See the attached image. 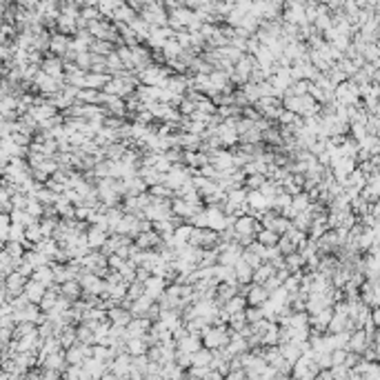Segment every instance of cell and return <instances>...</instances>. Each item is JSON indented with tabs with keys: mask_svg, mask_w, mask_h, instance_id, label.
I'll list each match as a JSON object with an SVG mask.
<instances>
[{
	"mask_svg": "<svg viewBox=\"0 0 380 380\" xmlns=\"http://www.w3.org/2000/svg\"><path fill=\"white\" fill-rule=\"evenodd\" d=\"M187 245L198 249H214L218 245V233L211 231V229H194Z\"/></svg>",
	"mask_w": 380,
	"mask_h": 380,
	"instance_id": "7a4b0ae2",
	"label": "cell"
},
{
	"mask_svg": "<svg viewBox=\"0 0 380 380\" xmlns=\"http://www.w3.org/2000/svg\"><path fill=\"white\" fill-rule=\"evenodd\" d=\"M351 345H354L356 349L364 347V333H356V336H354V340H351Z\"/></svg>",
	"mask_w": 380,
	"mask_h": 380,
	"instance_id": "60d3db41",
	"label": "cell"
},
{
	"mask_svg": "<svg viewBox=\"0 0 380 380\" xmlns=\"http://www.w3.org/2000/svg\"><path fill=\"white\" fill-rule=\"evenodd\" d=\"M133 247L140 251H156L160 247V236L156 231H147V233H138L133 238Z\"/></svg>",
	"mask_w": 380,
	"mask_h": 380,
	"instance_id": "5b68a950",
	"label": "cell"
},
{
	"mask_svg": "<svg viewBox=\"0 0 380 380\" xmlns=\"http://www.w3.org/2000/svg\"><path fill=\"white\" fill-rule=\"evenodd\" d=\"M27 294H29V298H32V300H42L45 287L38 285V282H29V287H27Z\"/></svg>",
	"mask_w": 380,
	"mask_h": 380,
	"instance_id": "836d02e7",
	"label": "cell"
},
{
	"mask_svg": "<svg viewBox=\"0 0 380 380\" xmlns=\"http://www.w3.org/2000/svg\"><path fill=\"white\" fill-rule=\"evenodd\" d=\"M109 18H111L114 22H122V25H129V22H132L133 18H136V11H133L129 5H125V2H122V5L118 7V9L114 11V14H111Z\"/></svg>",
	"mask_w": 380,
	"mask_h": 380,
	"instance_id": "4fadbf2b",
	"label": "cell"
},
{
	"mask_svg": "<svg viewBox=\"0 0 380 380\" xmlns=\"http://www.w3.org/2000/svg\"><path fill=\"white\" fill-rule=\"evenodd\" d=\"M165 287H167V282H165L163 278H156V276H149V280L145 282V296H149L151 300H156V298H160L165 291Z\"/></svg>",
	"mask_w": 380,
	"mask_h": 380,
	"instance_id": "9c48e42d",
	"label": "cell"
},
{
	"mask_svg": "<svg viewBox=\"0 0 380 380\" xmlns=\"http://www.w3.org/2000/svg\"><path fill=\"white\" fill-rule=\"evenodd\" d=\"M27 238H32V240H40V238H42V231H40V227H36V225H32V227L27 229Z\"/></svg>",
	"mask_w": 380,
	"mask_h": 380,
	"instance_id": "f35d334b",
	"label": "cell"
},
{
	"mask_svg": "<svg viewBox=\"0 0 380 380\" xmlns=\"http://www.w3.org/2000/svg\"><path fill=\"white\" fill-rule=\"evenodd\" d=\"M331 316H333V314L329 312V309H322V312L314 314V320H309V322H316L318 327H329V320H331Z\"/></svg>",
	"mask_w": 380,
	"mask_h": 380,
	"instance_id": "1f68e13d",
	"label": "cell"
},
{
	"mask_svg": "<svg viewBox=\"0 0 380 380\" xmlns=\"http://www.w3.org/2000/svg\"><path fill=\"white\" fill-rule=\"evenodd\" d=\"M333 100L338 102V105L343 107H354L360 102V94H358V87H356L351 80H345V83H340L333 89Z\"/></svg>",
	"mask_w": 380,
	"mask_h": 380,
	"instance_id": "6da1fadb",
	"label": "cell"
},
{
	"mask_svg": "<svg viewBox=\"0 0 380 380\" xmlns=\"http://www.w3.org/2000/svg\"><path fill=\"white\" fill-rule=\"evenodd\" d=\"M312 205V198H309V194H305V191H300L298 196H294L291 198V211H294V216L296 214H302V211H307V207Z\"/></svg>",
	"mask_w": 380,
	"mask_h": 380,
	"instance_id": "e0dca14e",
	"label": "cell"
},
{
	"mask_svg": "<svg viewBox=\"0 0 380 380\" xmlns=\"http://www.w3.org/2000/svg\"><path fill=\"white\" fill-rule=\"evenodd\" d=\"M356 167H358V163H356L354 158H336V160H331V165H329V171H331L333 180L340 185L351 171H356Z\"/></svg>",
	"mask_w": 380,
	"mask_h": 380,
	"instance_id": "3957f363",
	"label": "cell"
},
{
	"mask_svg": "<svg viewBox=\"0 0 380 380\" xmlns=\"http://www.w3.org/2000/svg\"><path fill=\"white\" fill-rule=\"evenodd\" d=\"M233 231H236V236H251V238H256V233L260 231V222L258 220H253L251 216H240V218H236V222H233Z\"/></svg>",
	"mask_w": 380,
	"mask_h": 380,
	"instance_id": "277c9868",
	"label": "cell"
},
{
	"mask_svg": "<svg viewBox=\"0 0 380 380\" xmlns=\"http://www.w3.org/2000/svg\"><path fill=\"white\" fill-rule=\"evenodd\" d=\"M302 267H305V258H302L298 251L285 256V269L289 271V274H298V271H302Z\"/></svg>",
	"mask_w": 380,
	"mask_h": 380,
	"instance_id": "2e32d148",
	"label": "cell"
},
{
	"mask_svg": "<svg viewBox=\"0 0 380 380\" xmlns=\"http://www.w3.org/2000/svg\"><path fill=\"white\" fill-rule=\"evenodd\" d=\"M149 276H151V274H149L145 267H136V280H133V282H143V285H145V282L149 280Z\"/></svg>",
	"mask_w": 380,
	"mask_h": 380,
	"instance_id": "74e56055",
	"label": "cell"
},
{
	"mask_svg": "<svg viewBox=\"0 0 380 380\" xmlns=\"http://www.w3.org/2000/svg\"><path fill=\"white\" fill-rule=\"evenodd\" d=\"M278 233L276 231H269V229H260L258 233H256V243H260L263 247H276L278 245Z\"/></svg>",
	"mask_w": 380,
	"mask_h": 380,
	"instance_id": "ac0fdd59",
	"label": "cell"
},
{
	"mask_svg": "<svg viewBox=\"0 0 380 380\" xmlns=\"http://www.w3.org/2000/svg\"><path fill=\"white\" fill-rule=\"evenodd\" d=\"M267 298H269V294L263 289V285H251L247 291V298H245V302H249L251 307H263L264 302H267Z\"/></svg>",
	"mask_w": 380,
	"mask_h": 380,
	"instance_id": "ba28073f",
	"label": "cell"
},
{
	"mask_svg": "<svg viewBox=\"0 0 380 380\" xmlns=\"http://www.w3.org/2000/svg\"><path fill=\"white\" fill-rule=\"evenodd\" d=\"M87 245H89V249L91 251H96V249H102L105 247V243H107V238H109V233H105V231H100L98 227H91L89 231H87Z\"/></svg>",
	"mask_w": 380,
	"mask_h": 380,
	"instance_id": "30bf717a",
	"label": "cell"
},
{
	"mask_svg": "<svg viewBox=\"0 0 380 380\" xmlns=\"http://www.w3.org/2000/svg\"><path fill=\"white\" fill-rule=\"evenodd\" d=\"M276 249H278L280 256L285 258V256H289V253L296 251V245L291 243V240H289L287 236H280V238H278V245H276Z\"/></svg>",
	"mask_w": 380,
	"mask_h": 380,
	"instance_id": "83f0119b",
	"label": "cell"
},
{
	"mask_svg": "<svg viewBox=\"0 0 380 380\" xmlns=\"http://www.w3.org/2000/svg\"><path fill=\"white\" fill-rule=\"evenodd\" d=\"M118 274L122 276V280H125V282H133V280H136V264L127 260L125 267H122V269L118 271Z\"/></svg>",
	"mask_w": 380,
	"mask_h": 380,
	"instance_id": "4dcf8cb0",
	"label": "cell"
},
{
	"mask_svg": "<svg viewBox=\"0 0 380 380\" xmlns=\"http://www.w3.org/2000/svg\"><path fill=\"white\" fill-rule=\"evenodd\" d=\"M129 347H132L133 351H143V343H140V340H133V343L129 345Z\"/></svg>",
	"mask_w": 380,
	"mask_h": 380,
	"instance_id": "7bdbcfd3",
	"label": "cell"
},
{
	"mask_svg": "<svg viewBox=\"0 0 380 380\" xmlns=\"http://www.w3.org/2000/svg\"><path fill=\"white\" fill-rule=\"evenodd\" d=\"M63 294L71 296V298H78V294H80L78 280H69V282H65V285H63Z\"/></svg>",
	"mask_w": 380,
	"mask_h": 380,
	"instance_id": "e575fe53",
	"label": "cell"
},
{
	"mask_svg": "<svg viewBox=\"0 0 380 380\" xmlns=\"http://www.w3.org/2000/svg\"><path fill=\"white\" fill-rule=\"evenodd\" d=\"M33 282H38V285H51L53 282V276H51V269H47V267H42L40 271H36V280Z\"/></svg>",
	"mask_w": 380,
	"mask_h": 380,
	"instance_id": "d6a6232c",
	"label": "cell"
},
{
	"mask_svg": "<svg viewBox=\"0 0 380 380\" xmlns=\"http://www.w3.org/2000/svg\"><path fill=\"white\" fill-rule=\"evenodd\" d=\"M222 309H225V312H227L229 316L245 312V298H243V296H233L231 300H227L225 305H222Z\"/></svg>",
	"mask_w": 380,
	"mask_h": 380,
	"instance_id": "ffe728a7",
	"label": "cell"
},
{
	"mask_svg": "<svg viewBox=\"0 0 380 380\" xmlns=\"http://www.w3.org/2000/svg\"><path fill=\"white\" fill-rule=\"evenodd\" d=\"M251 274H253V269L247 267L243 260H238L233 264V280H236L238 285H251Z\"/></svg>",
	"mask_w": 380,
	"mask_h": 380,
	"instance_id": "8fae6325",
	"label": "cell"
},
{
	"mask_svg": "<svg viewBox=\"0 0 380 380\" xmlns=\"http://www.w3.org/2000/svg\"><path fill=\"white\" fill-rule=\"evenodd\" d=\"M264 176L263 174H253V176H247V178H245V189L247 191H258L260 187L264 185Z\"/></svg>",
	"mask_w": 380,
	"mask_h": 380,
	"instance_id": "cb8c5ba5",
	"label": "cell"
},
{
	"mask_svg": "<svg viewBox=\"0 0 380 380\" xmlns=\"http://www.w3.org/2000/svg\"><path fill=\"white\" fill-rule=\"evenodd\" d=\"M263 140L276 145V147H282V136H280V129H276L274 125H271L267 132H263Z\"/></svg>",
	"mask_w": 380,
	"mask_h": 380,
	"instance_id": "d4e9b609",
	"label": "cell"
},
{
	"mask_svg": "<svg viewBox=\"0 0 380 380\" xmlns=\"http://www.w3.org/2000/svg\"><path fill=\"white\" fill-rule=\"evenodd\" d=\"M127 151L125 143H111L105 147V160H120Z\"/></svg>",
	"mask_w": 380,
	"mask_h": 380,
	"instance_id": "d6986e66",
	"label": "cell"
},
{
	"mask_svg": "<svg viewBox=\"0 0 380 380\" xmlns=\"http://www.w3.org/2000/svg\"><path fill=\"white\" fill-rule=\"evenodd\" d=\"M78 285H83L87 294H96V296H98V294H102V291H105V280H100L98 276L89 274V271L80 276V278H78Z\"/></svg>",
	"mask_w": 380,
	"mask_h": 380,
	"instance_id": "8992f818",
	"label": "cell"
},
{
	"mask_svg": "<svg viewBox=\"0 0 380 380\" xmlns=\"http://www.w3.org/2000/svg\"><path fill=\"white\" fill-rule=\"evenodd\" d=\"M171 167H174V165L169 163V160L165 158L163 153H160V158L156 160V165H153V169H156V171H158V174H163V176L167 174V171H169V169H171Z\"/></svg>",
	"mask_w": 380,
	"mask_h": 380,
	"instance_id": "d590c367",
	"label": "cell"
},
{
	"mask_svg": "<svg viewBox=\"0 0 380 380\" xmlns=\"http://www.w3.org/2000/svg\"><path fill=\"white\" fill-rule=\"evenodd\" d=\"M276 274V269L271 267L269 263H263L258 267V269H253V274H251V285H264L267 280L271 278V276Z\"/></svg>",
	"mask_w": 380,
	"mask_h": 380,
	"instance_id": "7c38bea8",
	"label": "cell"
},
{
	"mask_svg": "<svg viewBox=\"0 0 380 380\" xmlns=\"http://www.w3.org/2000/svg\"><path fill=\"white\" fill-rule=\"evenodd\" d=\"M109 318H114L116 325H127V322L132 320V314L125 312V309H120V307H114V309L109 312Z\"/></svg>",
	"mask_w": 380,
	"mask_h": 380,
	"instance_id": "f1b7e54d",
	"label": "cell"
},
{
	"mask_svg": "<svg viewBox=\"0 0 380 380\" xmlns=\"http://www.w3.org/2000/svg\"><path fill=\"white\" fill-rule=\"evenodd\" d=\"M263 309L260 307H251V309H247V314H245V318H249L251 322H258V320H263Z\"/></svg>",
	"mask_w": 380,
	"mask_h": 380,
	"instance_id": "8d00e7d4",
	"label": "cell"
},
{
	"mask_svg": "<svg viewBox=\"0 0 380 380\" xmlns=\"http://www.w3.org/2000/svg\"><path fill=\"white\" fill-rule=\"evenodd\" d=\"M149 196L156 198V200H169V198H174V191L167 189L165 185H156V187H149Z\"/></svg>",
	"mask_w": 380,
	"mask_h": 380,
	"instance_id": "7402d4cb",
	"label": "cell"
},
{
	"mask_svg": "<svg viewBox=\"0 0 380 380\" xmlns=\"http://www.w3.org/2000/svg\"><path fill=\"white\" fill-rule=\"evenodd\" d=\"M53 302H56V294H47L45 296V300H42V307H45V309H49V307H53Z\"/></svg>",
	"mask_w": 380,
	"mask_h": 380,
	"instance_id": "ab89813d",
	"label": "cell"
},
{
	"mask_svg": "<svg viewBox=\"0 0 380 380\" xmlns=\"http://www.w3.org/2000/svg\"><path fill=\"white\" fill-rule=\"evenodd\" d=\"M194 360H196L198 364H200V363H209V354H207V351H198Z\"/></svg>",
	"mask_w": 380,
	"mask_h": 380,
	"instance_id": "b9f144b4",
	"label": "cell"
},
{
	"mask_svg": "<svg viewBox=\"0 0 380 380\" xmlns=\"http://www.w3.org/2000/svg\"><path fill=\"white\" fill-rule=\"evenodd\" d=\"M109 80H111L109 74H94V71H87V74H84V89L102 91Z\"/></svg>",
	"mask_w": 380,
	"mask_h": 380,
	"instance_id": "52a82bcc",
	"label": "cell"
},
{
	"mask_svg": "<svg viewBox=\"0 0 380 380\" xmlns=\"http://www.w3.org/2000/svg\"><path fill=\"white\" fill-rule=\"evenodd\" d=\"M225 343H227V338H225V333H222L220 329L207 331V345H211V347H216V345H225Z\"/></svg>",
	"mask_w": 380,
	"mask_h": 380,
	"instance_id": "f546056e",
	"label": "cell"
},
{
	"mask_svg": "<svg viewBox=\"0 0 380 380\" xmlns=\"http://www.w3.org/2000/svg\"><path fill=\"white\" fill-rule=\"evenodd\" d=\"M56 116V109H53V105H42V107H36L33 109V118H38V120H49V118Z\"/></svg>",
	"mask_w": 380,
	"mask_h": 380,
	"instance_id": "4316f807",
	"label": "cell"
},
{
	"mask_svg": "<svg viewBox=\"0 0 380 380\" xmlns=\"http://www.w3.org/2000/svg\"><path fill=\"white\" fill-rule=\"evenodd\" d=\"M129 29H132L133 33H136L138 40H147V38H149V32H151V27H149L140 16H136L132 22H129Z\"/></svg>",
	"mask_w": 380,
	"mask_h": 380,
	"instance_id": "5bb4252c",
	"label": "cell"
},
{
	"mask_svg": "<svg viewBox=\"0 0 380 380\" xmlns=\"http://www.w3.org/2000/svg\"><path fill=\"white\" fill-rule=\"evenodd\" d=\"M160 53H163V58L167 60V63H171V60H178V56L182 53V47H180L176 40H167L163 45V49H160Z\"/></svg>",
	"mask_w": 380,
	"mask_h": 380,
	"instance_id": "9a60e30c",
	"label": "cell"
},
{
	"mask_svg": "<svg viewBox=\"0 0 380 380\" xmlns=\"http://www.w3.org/2000/svg\"><path fill=\"white\" fill-rule=\"evenodd\" d=\"M238 140H240V145H258V143H263V133H260L256 127H251V129H249L247 133H243Z\"/></svg>",
	"mask_w": 380,
	"mask_h": 380,
	"instance_id": "44dd1931",
	"label": "cell"
},
{
	"mask_svg": "<svg viewBox=\"0 0 380 380\" xmlns=\"http://www.w3.org/2000/svg\"><path fill=\"white\" fill-rule=\"evenodd\" d=\"M69 38L67 36H63V33H60V36H53V40H51V49L56 53H67L69 51Z\"/></svg>",
	"mask_w": 380,
	"mask_h": 380,
	"instance_id": "484cf974",
	"label": "cell"
},
{
	"mask_svg": "<svg viewBox=\"0 0 380 380\" xmlns=\"http://www.w3.org/2000/svg\"><path fill=\"white\" fill-rule=\"evenodd\" d=\"M140 296H145V285L143 282H129L127 285V296H125V300H138Z\"/></svg>",
	"mask_w": 380,
	"mask_h": 380,
	"instance_id": "603a6c76",
	"label": "cell"
}]
</instances>
